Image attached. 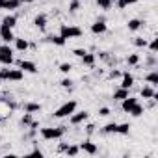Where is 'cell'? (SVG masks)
Returning a JSON list of instances; mask_svg holds the SVG:
<instances>
[{
	"mask_svg": "<svg viewBox=\"0 0 158 158\" xmlns=\"http://www.w3.org/2000/svg\"><path fill=\"white\" fill-rule=\"evenodd\" d=\"M145 80H147L151 86H156V84H158V73H156V71H151V73L145 76Z\"/></svg>",
	"mask_w": 158,
	"mask_h": 158,
	"instance_id": "cell-21",
	"label": "cell"
},
{
	"mask_svg": "<svg viewBox=\"0 0 158 158\" xmlns=\"http://www.w3.org/2000/svg\"><path fill=\"white\" fill-rule=\"evenodd\" d=\"M106 30H108V24H106L102 19H101V21H95V23L91 24V32H93V34H104Z\"/></svg>",
	"mask_w": 158,
	"mask_h": 158,
	"instance_id": "cell-10",
	"label": "cell"
},
{
	"mask_svg": "<svg viewBox=\"0 0 158 158\" xmlns=\"http://www.w3.org/2000/svg\"><path fill=\"white\" fill-rule=\"evenodd\" d=\"M99 115H101V117H108V115H110V108H101V110H99Z\"/></svg>",
	"mask_w": 158,
	"mask_h": 158,
	"instance_id": "cell-38",
	"label": "cell"
},
{
	"mask_svg": "<svg viewBox=\"0 0 158 158\" xmlns=\"http://www.w3.org/2000/svg\"><path fill=\"white\" fill-rule=\"evenodd\" d=\"M39 110H41V104H37V102H28V104L24 106V112H28V114L39 112Z\"/></svg>",
	"mask_w": 158,
	"mask_h": 158,
	"instance_id": "cell-24",
	"label": "cell"
},
{
	"mask_svg": "<svg viewBox=\"0 0 158 158\" xmlns=\"http://www.w3.org/2000/svg\"><path fill=\"white\" fill-rule=\"evenodd\" d=\"M0 63H4V65L13 63V48L10 47V43H4L0 47Z\"/></svg>",
	"mask_w": 158,
	"mask_h": 158,
	"instance_id": "cell-5",
	"label": "cell"
},
{
	"mask_svg": "<svg viewBox=\"0 0 158 158\" xmlns=\"http://www.w3.org/2000/svg\"><path fill=\"white\" fill-rule=\"evenodd\" d=\"M138 0H117V8L119 10H125L127 6H132V4H136Z\"/></svg>",
	"mask_w": 158,
	"mask_h": 158,
	"instance_id": "cell-27",
	"label": "cell"
},
{
	"mask_svg": "<svg viewBox=\"0 0 158 158\" xmlns=\"http://www.w3.org/2000/svg\"><path fill=\"white\" fill-rule=\"evenodd\" d=\"M117 134H123V136H127L128 132H130V125L128 123H123V125H117V130H115Z\"/></svg>",
	"mask_w": 158,
	"mask_h": 158,
	"instance_id": "cell-26",
	"label": "cell"
},
{
	"mask_svg": "<svg viewBox=\"0 0 158 158\" xmlns=\"http://www.w3.org/2000/svg\"><path fill=\"white\" fill-rule=\"evenodd\" d=\"M21 4H23V0H4L2 10H17Z\"/></svg>",
	"mask_w": 158,
	"mask_h": 158,
	"instance_id": "cell-15",
	"label": "cell"
},
{
	"mask_svg": "<svg viewBox=\"0 0 158 158\" xmlns=\"http://www.w3.org/2000/svg\"><path fill=\"white\" fill-rule=\"evenodd\" d=\"M60 35L63 39H74V37H80L82 30L78 26H69V24H61L60 26Z\"/></svg>",
	"mask_w": 158,
	"mask_h": 158,
	"instance_id": "cell-3",
	"label": "cell"
},
{
	"mask_svg": "<svg viewBox=\"0 0 158 158\" xmlns=\"http://www.w3.org/2000/svg\"><path fill=\"white\" fill-rule=\"evenodd\" d=\"M115 130H117V123H108V125L102 128V132H104V134H112V132L115 134Z\"/></svg>",
	"mask_w": 158,
	"mask_h": 158,
	"instance_id": "cell-29",
	"label": "cell"
},
{
	"mask_svg": "<svg viewBox=\"0 0 158 158\" xmlns=\"http://www.w3.org/2000/svg\"><path fill=\"white\" fill-rule=\"evenodd\" d=\"M0 37H2V41H4V43H11V41L15 39V35H13V28L0 24Z\"/></svg>",
	"mask_w": 158,
	"mask_h": 158,
	"instance_id": "cell-7",
	"label": "cell"
},
{
	"mask_svg": "<svg viewBox=\"0 0 158 158\" xmlns=\"http://www.w3.org/2000/svg\"><path fill=\"white\" fill-rule=\"evenodd\" d=\"M78 8H80V0H73L71 6H69V11H71V13H76Z\"/></svg>",
	"mask_w": 158,
	"mask_h": 158,
	"instance_id": "cell-32",
	"label": "cell"
},
{
	"mask_svg": "<svg viewBox=\"0 0 158 158\" xmlns=\"http://www.w3.org/2000/svg\"><path fill=\"white\" fill-rule=\"evenodd\" d=\"M13 41H15V48H17V50H21V52H24V50L30 47V43H28L26 39H23V37H15Z\"/></svg>",
	"mask_w": 158,
	"mask_h": 158,
	"instance_id": "cell-14",
	"label": "cell"
},
{
	"mask_svg": "<svg viewBox=\"0 0 158 158\" xmlns=\"http://www.w3.org/2000/svg\"><path fill=\"white\" fill-rule=\"evenodd\" d=\"M82 63H84V65H88V67H93V65H95V54L86 52V54L82 56Z\"/></svg>",
	"mask_w": 158,
	"mask_h": 158,
	"instance_id": "cell-17",
	"label": "cell"
},
{
	"mask_svg": "<svg viewBox=\"0 0 158 158\" xmlns=\"http://www.w3.org/2000/svg\"><path fill=\"white\" fill-rule=\"evenodd\" d=\"M119 76H121L119 71H110V78H119Z\"/></svg>",
	"mask_w": 158,
	"mask_h": 158,
	"instance_id": "cell-39",
	"label": "cell"
},
{
	"mask_svg": "<svg viewBox=\"0 0 158 158\" xmlns=\"http://www.w3.org/2000/svg\"><path fill=\"white\" fill-rule=\"evenodd\" d=\"M2 24H4V26H10V28H13V26L17 24V17H15V15H6V17L2 19Z\"/></svg>",
	"mask_w": 158,
	"mask_h": 158,
	"instance_id": "cell-18",
	"label": "cell"
},
{
	"mask_svg": "<svg viewBox=\"0 0 158 158\" xmlns=\"http://www.w3.org/2000/svg\"><path fill=\"white\" fill-rule=\"evenodd\" d=\"M47 41H48V43H54V45H58V47H63V45L67 43V39H63L60 34H58V35H48Z\"/></svg>",
	"mask_w": 158,
	"mask_h": 158,
	"instance_id": "cell-16",
	"label": "cell"
},
{
	"mask_svg": "<svg viewBox=\"0 0 158 158\" xmlns=\"http://www.w3.org/2000/svg\"><path fill=\"white\" fill-rule=\"evenodd\" d=\"M127 61H128V65H138V63H139V56H138V54H130V56L127 58Z\"/></svg>",
	"mask_w": 158,
	"mask_h": 158,
	"instance_id": "cell-31",
	"label": "cell"
},
{
	"mask_svg": "<svg viewBox=\"0 0 158 158\" xmlns=\"http://www.w3.org/2000/svg\"><path fill=\"white\" fill-rule=\"evenodd\" d=\"M0 119H2V117H0Z\"/></svg>",
	"mask_w": 158,
	"mask_h": 158,
	"instance_id": "cell-44",
	"label": "cell"
},
{
	"mask_svg": "<svg viewBox=\"0 0 158 158\" xmlns=\"http://www.w3.org/2000/svg\"><path fill=\"white\" fill-rule=\"evenodd\" d=\"M71 69H73V65H71V63H60V71H61L63 74L71 73Z\"/></svg>",
	"mask_w": 158,
	"mask_h": 158,
	"instance_id": "cell-34",
	"label": "cell"
},
{
	"mask_svg": "<svg viewBox=\"0 0 158 158\" xmlns=\"http://www.w3.org/2000/svg\"><path fill=\"white\" fill-rule=\"evenodd\" d=\"M88 117H89V112H86V110H82V112H73L71 114V125H80V123L88 121Z\"/></svg>",
	"mask_w": 158,
	"mask_h": 158,
	"instance_id": "cell-6",
	"label": "cell"
},
{
	"mask_svg": "<svg viewBox=\"0 0 158 158\" xmlns=\"http://www.w3.org/2000/svg\"><path fill=\"white\" fill-rule=\"evenodd\" d=\"M21 123H23V125H26V127H30V125H32V114H28V112H26V114L23 115Z\"/></svg>",
	"mask_w": 158,
	"mask_h": 158,
	"instance_id": "cell-33",
	"label": "cell"
},
{
	"mask_svg": "<svg viewBox=\"0 0 158 158\" xmlns=\"http://www.w3.org/2000/svg\"><path fill=\"white\" fill-rule=\"evenodd\" d=\"M132 84H134V76H132L130 73H121V88L130 89Z\"/></svg>",
	"mask_w": 158,
	"mask_h": 158,
	"instance_id": "cell-9",
	"label": "cell"
},
{
	"mask_svg": "<svg viewBox=\"0 0 158 158\" xmlns=\"http://www.w3.org/2000/svg\"><path fill=\"white\" fill-rule=\"evenodd\" d=\"M139 95H141L143 99H152V97H154V89H152L151 86H147V88H141Z\"/></svg>",
	"mask_w": 158,
	"mask_h": 158,
	"instance_id": "cell-23",
	"label": "cell"
},
{
	"mask_svg": "<svg viewBox=\"0 0 158 158\" xmlns=\"http://www.w3.org/2000/svg\"><path fill=\"white\" fill-rule=\"evenodd\" d=\"M134 104H138V99H136V97H127V99L121 101V108H123V112H127V114L132 110Z\"/></svg>",
	"mask_w": 158,
	"mask_h": 158,
	"instance_id": "cell-11",
	"label": "cell"
},
{
	"mask_svg": "<svg viewBox=\"0 0 158 158\" xmlns=\"http://www.w3.org/2000/svg\"><path fill=\"white\" fill-rule=\"evenodd\" d=\"M80 147V151H84V152H88V154H97V145L95 143H91V141H84V143H80L78 145Z\"/></svg>",
	"mask_w": 158,
	"mask_h": 158,
	"instance_id": "cell-12",
	"label": "cell"
},
{
	"mask_svg": "<svg viewBox=\"0 0 158 158\" xmlns=\"http://www.w3.org/2000/svg\"><path fill=\"white\" fill-rule=\"evenodd\" d=\"M97 6L101 10H110L114 6V0H97Z\"/></svg>",
	"mask_w": 158,
	"mask_h": 158,
	"instance_id": "cell-25",
	"label": "cell"
},
{
	"mask_svg": "<svg viewBox=\"0 0 158 158\" xmlns=\"http://www.w3.org/2000/svg\"><path fill=\"white\" fill-rule=\"evenodd\" d=\"M149 45V48H151V52H156L158 50V39H152L151 43H147Z\"/></svg>",
	"mask_w": 158,
	"mask_h": 158,
	"instance_id": "cell-35",
	"label": "cell"
},
{
	"mask_svg": "<svg viewBox=\"0 0 158 158\" xmlns=\"http://www.w3.org/2000/svg\"><path fill=\"white\" fill-rule=\"evenodd\" d=\"M128 97V89H125V88H119L115 93H114V99L115 101H123V99H127Z\"/></svg>",
	"mask_w": 158,
	"mask_h": 158,
	"instance_id": "cell-22",
	"label": "cell"
},
{
	"mask_svg": "<svg viewBox=\"0 0 158 158\" xmlns=\"http://www.w3.org/2000/svg\"><path fill=\"white\" fill-rule=\"evenodd\" d=\"M76 101H67V102H63L56 112H54V117H58V119H63V117H69L73 112H76Z\"/></svg>",
	"mask_w": 158,
	"mask_h": 158,
	"instance_id": "cell-1",
	"label": "cell"
},
{
	"mask_svg": "<svg viewBox=\"0 0 158 158\" xmlns=\"http://www.w3.org/2000/svg\"><path fill=\"white\" fill-rule=\"evenodd\" d=\"M65 134V127H48V128H41V136L43 139H60L61 136Z\"/></svg>",
	"mask_w": 158,
	"mask_h": 158,
	"instance_id": "cell-4",
	"label": "cell"
},
{
	"mask_svg": "<svg viewBox=\"0 0 158 158\" xmlns=\"http://www.w3.org/2000/svg\"><path fill=\"white\" fill-rule=\"evenodd\" d=\"M47 15L45 13H39L35 19H34V24H35V28H39V30H45V26H47Z\"/></svg>",
	"mask_w": 158,
	"mask_h": 158,
	"instance_id": "cell-13",
	"label": "cell"
},
{
	"mask_svg": "<svg viewBox=\"0 0 158 158\" xmlns=\"http://www.w3.org/2000/svg\"><path fill=\"white\" fill-rule=\"evenodd\" d=\"M32 154H34V156H43V152H41L39 149H34V151H32Z\"/></svg>",
	"mask_w": 158,
	"mask_h": 158,
	"instance_id": "cell-41",
	"label": "cell"
},
{
	"mask_svg": "<svg viewBox=\"0 0 158 158\" xmlns=\"http://www.w3.org/2000/svg\"><path fill=\"white\" fill-rule=\"evenodd\" d=\"M23 2H35V0H23Z\"/></svg>",
	"mask_w": 158,
	"mask_h": 158,
	"instance_id": "cell-43",
	"label": "cell"
},
{
	"mask_svg": "<svg viewBox=\"0 0 158 158\" xmlns=\"http://www.w3.org/2000/svg\"><path fill=\"white\" fill-rule=\"evenodd\" d=\"M60 84H61V88H71L73 86V80H71V78H63Z\"/></svg>",
	"mask_w": 158,
	"mask_h": 158,
	"instance_id": "cell-37",
	"label": "cell"
},
{
	"mask_svg": "<svg viewBox=\"0 0 158 158\" xmlns=\"http://www.w3.org/2000/svg\"><path fill=\"white\" fill-rule=\"evenodd\" d=\"M134 45L139 47V48H145V47H147V39H143V37H134Z\"/></svg>",
	"mask_w": 158,
	"mask_h": 158,
	"instance_id": "cell-30",
	"label": "cell"
},
{
	"mask_svg": "<svg viewBox=\"0 0 158 158\" xmlns=\"http://www.w3.org/2000/svg\"><path fill=\"white\" fill-rule=\"evenodd\" d=\"M17 65L23 73H37V65L30 60H21V61H17Z\"/></svg>",
	"mask_w": 158,
	"mask_h": 158,
	"instance_id": "cell-8",
	"label": "cell"
},
{
	"mask_svg": "<svg viewBox=\"0 0 158 158\" xmlns=\"http://www.w3.org/2000/svg\"><path fill=\"white\" fill-rule=\"evenodd\" d=\"M141 24H143V23H141L139 19H130L127 26H128V30H130V32H136V30H139V28H141Z\"/></svg>",
	"mask_w": 158,
	"mask_h": 158,
	"instance_id": "cell-19",
	"label": "cell"
},
{
	"mask_svg": "<svg viewBox=\"0 0 158 158\" xmlns=\"http://www.w3.org/2000/svg\"><path fill=\"white\" fill-rule=\"evenodd\" d=\"M24 73L21 69H2L0 71V80H11V82H21Z\"/></svg>",
	"mask_w": 158,
	"mask_h": 158,
	"instance_id": "cell-2",
	"label": "cell"
},
{
	"mask_svg": "<svg viewBox=\"0 0 158 158\" xmlns=\"http://www.w3.org/2000/svg\"><path fill=\"white\" fill-rule=\"evenodd\" d=\"M86 52H88L86 48H74V50H73V54H74V56H78V58H82Z\"/></svg>",
	"mask_w": 158,
	"mask_h": 158,
	"instance_id": "cell-36",
	"label": "cell"
},
{
	"mask_svg": "<svg viewBox=\"0 0 158 158\" xmlns=\"http://www.w3.org/2000/svg\"><path fill=\"white\" fill-rule=\"evenodd\" d=\"M93 130H95V125H88V127H86V132H88V134H91Z\"/></svg>",
	"mask_w": 158,
	"mask_h": 158,
	"instance_id": "cell-40",
	"label": "cell"
},
{
	"mask_svg": "<svg viewBox=\"0 0 158 158\" xmlns=\"http://www.w3.org/2000/svg\"><path fill=\"white\" fill-rule=\"evenodd\" d=\"M78 151H80V147H78V145H67V149H65V152H67L69 156H76Z\"/></svg>",
	"mask_w": 158,
	"mask_h": 158,
	"instance_id": "cell-28",
	"label": "cell"
},
{
	"mask_svg": "<svg viewBox=\"0 0 158 158\" xmlns=\"http://www.w3.org/2000/svg\"><path fill=\"white\" fill-rule=\"evenodd\" d=\"M143 112H145V110H143V106L138 102V104H134V106H132V110H130L128 114H130L132 117H139V115H143Z\"/></svg>",
	"mask_w": 158,
	"mask_h": 158,
	"instance_id": "cell-20",
	"label": "cell"
},
{
	"mask_svg": "<svg viewBox=\"0 0 158 158\" xmlns=\"http://www.w3.org/2000/svg\"><path fill=\"white\" fill-rule=\"evenodd\" d=\"M2 6H4V0H0V10H2Z\"/></svg>",
	"mask_w": 158,
	"mask_h": 158,
	"instance_id": "cell-42",
	"label": "cell"
}]
</instances>
